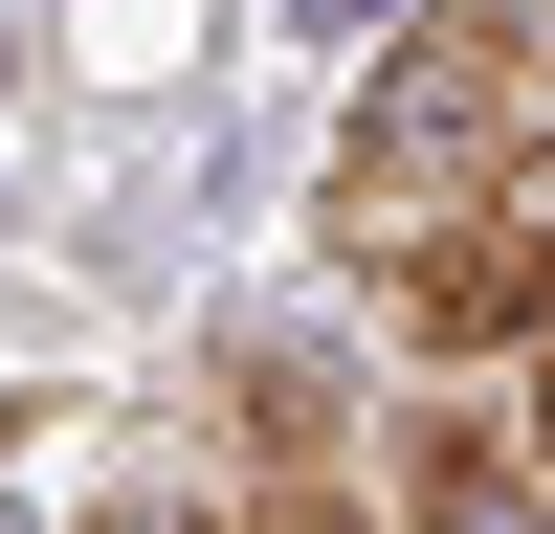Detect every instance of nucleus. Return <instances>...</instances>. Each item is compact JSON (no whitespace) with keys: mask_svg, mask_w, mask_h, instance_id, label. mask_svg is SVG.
Returning a JSON list of instances; mask_svg holds the SVG:
<instances>
[{"mask_svg":"<svg viewBox=\"0 0 555 534\" xmlns=\"http://www.w3.org/2000/svg\"><path fill=\"white\" fill-rule=\"evenodd\" d=\"M400 534H555V445L489 423V400H423L400 423Z\"/></svg>","mask_w":555,"mask_h":534,"instance_id":"3","label":"nucleus"},{"mask_svg":"<svg viewBox=\"0 0 555 534\" xmlns=\"http://www.w3.org/2000/svg\"><path fill=\"white\" fill-rule=\"evenodd\" d=\"M245 445H267L245 534H378V512L334 490V423H311V379H289V356H245Z\"/></svg>","mask_w":555,"mask_h":534,"instance_id":"4","label":"nucleus"},{"mask_svg":"<svg viewBox=\"0 0 555 534\" xmlns=\"http://www.w3.org/2000/svg\"><path fill=\"white\" fill-rule=\"evenodd\" d=\"M89 534H245V512H201V490H112Z\"/></svg>","mask_w":555,"mask_h":534,"instance_id":"5","label":"nucleus"},{"mask_svg":"<svg viewBox=\"0 0 555 534\" xmlns=\"http://www.w3.org/2000/svg\"><path fill=\"white\" fill-rule=\"evenodd\" d=\"M378 290H400V334H423V356H555V201H489L467 245L378 267Z\"/></svg>","mask_w":555,"mask_h":534,"instance_id":"2","label":"nucleus"},{"mask_svg":"<svg viewBox=\"0 0 555 534\" xmlns=\"http://www.w3.org/2000/svg\"><path fill=\"white\" fill-rule=\"evenodd\" d=\"M533 156H555V44L512 0H423V23L378 44V89H356V134H334V245L423 267V245H467L489 201H533Z\"/></svg>","mask_w":555,"mask_h":534,"instance_id":"1","label":"nucleus"}]
</instances>
